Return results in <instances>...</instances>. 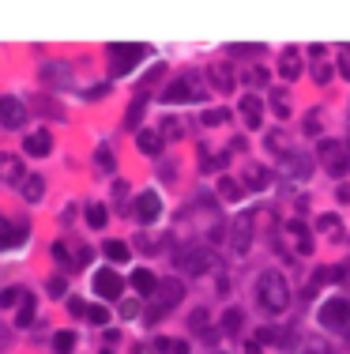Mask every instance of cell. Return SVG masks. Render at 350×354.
Here are the masks:
<instances>
[{"label":"cell","instance_id":"cell-5","mask_svg":"<svg viewBox=\"0 0 350 354\" xmlns=\"http://www.w3.org/2000/svg\"><path fill=\"white\" fill-rule=\"evenodd\" d=\"M196 98H204V87L196 83V76H181L162 91V102H170V106H177V102H196Z\"/></svg>","mask_w":350,"mask_h":354},{"label":"cell","instance_id":"cell-43","mask_svg":"<svg viewBox=\"0 0 350 354\" xmlns=\"http://www.w3.org/2000/svg\"><path fill=\"white\" fill-rule=\"evenodd\" d=\"M267 147H272L275 155H283V132H267Z\"/></svg>","mask_w":350,"mask_h":354},{"label":"cell","instance_id":"cell-50","mask_svg":"<svg viewBox=\"0 0 350 354\" xmlns=\"http://www.w3.org/2000/svg\"><path fill=\"white\" fill-rule=\"evenodd\" d=\"M245 354H264V347H260V340H252V343H245Z\"/></svg>","mask_w":350,"mask_h":354},{"label":"cell","instance_id":"cell-40","mask_svg":"<svg viewBox=\"0 0 350 354\" xmlns=\"http://www.w3.org/2000/svg\"><path fill=\"white\" fill-rule=\"evenodd\" d=\"M188 324H193L196 332H204V328H208V313H204V309H196L193 317H188Z\"/></svg>","mask_w":350,"mask_h":354},{"label":"cell","instance_id":"cell-9","mask_svg":"<svg viewBox=\"0 0 350 354\" xmlns=\"http://www.w3.org/2000/svg\"><path fill=\"white\" fill-rule=\"evenodd\" d=\"M177 264L188 271V275H204V271L211 268V253H208V249H185Z\"/></svg>","mask_w":350,"mask_h":354},{"label":"cell","instance_id":"cell-25","mask_svg":"<svg viewBox=\"0 0 350 354\" xmlns=\"http://www.w3.org/2000/svg\"><path fill=\"white\" fill-rule=\"evenodd\" d=\"M30 320H34V294H23V302H19V317H15V324H19V328H30Z\"/></svg>","mask_w":350,"mask_h":354},{"label":"cell","instance_id":"cell-30","mask_svg":"<svg viewBox=\"0 0 350 354\" xmlns=\"http://www.w3.org/2000/svg\"><path fill=\"white\" fill-rule=\"evenodd\" d=\"M162 136H170V140H181V136H185V121L166 117V121H162Z\"/></svg>","mask_w":350,"mask_h":354},{"label":"cell","instance_id":"cell-39","mask_svg":"<svg viewBox=\"0 0 350 354\" xmlns=\"http://www.w3.org/2000/svg\"><path fill=\"white\" fill-rule=\"evenodd\" d=\"M313 76H316V83H331V64H313Z\"/></svg>","mask_w":350,"mask_h":354},{"label":"cell","instance_id":"cell-49","mask_svg":"<svg viewBox=\"0 0 350 354\" xmlns=\"http://www.w3.org/2000/svg\"><path fill=\"white\" fill-rule=\"evenodd\" d=\"M339 68H343V76L350 79V45H347V50H343V61H339Z\"/></svg>","mask_w":350,"mask_h":354},{"label":"cell","instance_id":"cell-3","mask_svg":"<svg viewBox=\"0 0 350 354\" xmlns=\"http://www.w3.org/2000/svg\"><path fill=\"white\" fill-rule=\"evenodd\" d=\"M316 155H320L324 170H328V174H336V177H343V174L350 170L347 143H339V140H320V147H316Z\"/></svg>","mask_w":350,"mask_h":354},{"label":"cell","instance_id":"cell-32","mask_svg":"<svg viewBox=\"0 0 350 354\" xmlns=\"http://www.w3.org/2000/svg\"><path fill=\"white\" fill-rule=\"evenodd\" d=\"M286 166H290L294 177H305L309 174V158L305 155H286Z\"/></svg>","mask_w":350,"mask_h":354},{"label":"cell","instance_id":"cell-21","mask_svg":"<svg viewBox=\"0 0 350 354\" xmlns=\"http://www.w3.org/2000/svg\"><path fill=\"white\" fill-rule=\"evenodd\" d=\"M241 328H245V313L241 309H226V313H222V332H226V335H241Z\"/></svg>","mask_w":350,"mask_h":354},{"label":"cell","instance_id":"cell-10","mask_svg":"<svg viewBox=\"0 0 350 354\" xmlns=\"http://www.w3.org/2000/svg\"><path fill=\"white\" fill-rule=\"evenodd\" d=\"M23 151H27L30 158H45L53 151V136L45 132V128H38V132H30L27 140H23Z\"/></svg>","mask_w":350,"mask_h":354},{"label":"cell","instance_id":"cell-23","mask_svg":"<svg viewBox=\"0 0 350 354\" xmlns=\"http://www.w3.org/2000/svg\"><path fill=\"white\" fill-rule=\"evenodd\" d=\"M267 181H272V174H267L264 166H249V170H245V185H249V189H267Z\"/></svg>","mask_w":350,"mask_h":354},{"label":"cell","instance_id":"cell-6","mask_svg":"<svg viewBox=\"0 0 350 354\" xmlns=\"http://www.w3.org/2000/svg\"><path fill=\"white\" fill-rule=\"evenodd\" d=\"M124 291V279L117 275L113 268H102V271H94V294L98 298H106V302H113V298H121Z\"/></svg>","mask_w":350,"mask_h":354},{"label":"cell","instance_id":"cell-22","mask_svg":"<svg viewBox=\"0 0 350 354\" xmlns=\"http://www.w3.org/2000/svg\"><path fill=\"white\" fill-rule=\"evenodd\" d=\"M136 143H140V151H143V155H158V151H162V136H158V132H151V128L136 136Z\"/></svg>","mask_w":350,"mask_h":354},{"label":"cell","instance_id":"cell-26","mask_svg":"<svg viewBox=\"0 0 350 354\" xmlns=\"http://www.w3.org/2000/svg\"><path fill=\"white\" fill-rule=\"evenodd\" d=\"M76 347V332H57L53 335V354H72Z\"/></svg>","mask_w":350,"mask_h":354},{"label":"cell","instance_id":"cell-12","mask_svg":"<svg viewBox=\"0 0 350 354\" xmlns=\"http://www.w3.org/2000/svg\"><path fill=\"white\" fill-rule=\"evenodd\" d=\"M27 241V227L23 222H12V219H0V249H15Z\"/></svg>","mask_w":350,"mask_h":354},{"label":"cell","instance_id":"cell-34","mask_svg":"<svg viewBox=\"0 0 350 354\" xmlns=\"http://www.w3.org/2000/svg\"><path fill=\"white\" fill-rule=\"evenodd\" d=\"M87 320H91L94 328H102L109 320V309H106V305H87Z\"/></svg>","mask_w":350,"mask_h":354},{"label":"cell","instance_id":"cell-1","mask_svg":"<svg viewBox=\"0 0 350 354\" xmlns=\"http://www.w3.org/2000/svg\"><path fill=\"white\" fill-rule=\"evenodd\" d=\"M256 298H260V305H264L267 313H286L290 309V283H286V275L283 271H264L260 275V283H256Z\"/></svg>","mask_w":350,"mask_h":354},{"label":"cell","instance_id":"cell-4","mask_svg":"<svg viewBox=\"0 0 350 354\" xmlns=\"http://www.w3.org/2000/svg\"><path fill=\"white\" fill-rule=\"evenodd\" d=\"M143 57H147V45H140V42L109 45V68H113V76H124V72H129L136 61H143Z\"/></svg>","mask_w":350,"mask_h":354},{"label":"cell","instance_id":"cell-2","mask_svg":"<svg viewBox=\"0 0 350 354\" xmlns=\"http://www.w3.org/2000/svg\"><path fill=\"white\" fill-rule=\"evenodd\" d=\"M316 320H320L328 332L350 335V302L347 298H328V302L320 305V313H316Z\"/></svg>","mask_w":350,"mask_h":354},{"label":"cell","instance_id":"cell-14","mask_svg":"<svg viewBox=\"0 0 350 354\" xmlns=\"http://www.w3.org/2000/svg\"><path fill=\"white\" fill-rule=\"evenodd\" d=\"M241 121H245V128H260V121H264V102L256 98V94H245L241 98Z\"/></svg>","mask_w":350,"mask_h":354},{"label":"cell","instance_id":"cell-11","mask_svg":"<svg viewBox=\"0 0 350 354\" xmlns=\"http://www.w3.org/2000/svg\"><path fill=\"white\" fill-rule=\"evenodd\" d=\"M158 215H162V200H158V192H140V200H136V219H140V222H155Z\"/></svg>","mask_w":350,"mask_h":354},{"label":"cell","instance_id":"cell-15","mask_svg":"<svg viewBox=\"0 0 350 354\" xmlns=\"http://www.w3.org/2000/svg\"><path fill=\"white\" fill-rule=\"evenodd\" d=\"M286 234L294 238V245H298V253H301V256L313 253V238H309V227H305L301 219H290V222H286Z\"/></svg>","mask_w":350,"mask_h":354},{"label":"cell","instance_id":"cell-31","mask_svg":"<svg viewBox=\"0 0 350 354\" xmlns=\"http://www.w3.org/2000/svg\"><path fill=\"white\" fill-rule=\"evenodd\" d=\"M155 347L162 351V354H188V343L185 340H158Z\"/></svg>","mask_w":350,"mask_h":354},{"label":"cell","instance_id":"cell-42","mask_svg":"<svg viewBox=\"0 0 350 354\" xmlns=\"http://www.w3.org/2000/svg\"><path fill=\"white\" fill-rule=\"evenodd\" d=\"M53 256H57V264H72V260H68V245H65V241H53Z\"/></svg>","mask_w":350,"mask_h":354},{"label":"cell","instance_id":"cell-47","mask_svg":"<svg viewBox=\"0 0 350 354\" xmlns=\"http://www.w3.org/2000/svg\"><path fill=\"white\" fill-rule=\"evenodd\" d=\"M136 313H140L136 302H121V317H136Z\"/></svg>","mask_w":350,"mask_h":354},{"label":"cell","instance_id":"cell-36","mask_svg":"<svg viewBox=\"0 0 350 354\" xmlns=\"http://www.w3.org/2000/svg\"><path fill=\"white\" fill-rule=\"evenodd\" d=\"M226 117H230V110H204V125L208 128H215V125H226Z\"/></svg>","mask_w":350,"mask_h":354},{"label":"cell","instance_id":"cell-45","mask_svg":"<svg viewBox=\"0 0 350 354\" xmlns=\"http://www.w3.org/2000/svg\"><path fill=\"white\" fill-rule=\"evenodd\" d=\"M50 294H53V298L65 294V279H61V275H53V279H50Z\"/></svg>","mask_w":350,"mask_h":354},{"label":"cell","instance_id":"cell-37","mask_svg":"<svg viewBox=\"0 0 350 354\" xmlns=\"http://www.w3.org/2000/svg\"><path fill=\"white\" fill-rule=\"evenodd\" d=\"M15 302H23V291H19V287H8V291L0 294V309H12Z\"/></svg>","mask_w":350,"mask_h":354},{"label":"cell","instance_id":"cell-44","mask_svg":"<svg viewBox=\"0 0 350 354\" xmlns=\"http://www.w3.org/2000/svg\"><path fill=\"white\" fill-rule=\"evenodd\" d=\"M256 50H264V45H230L234 57H249V53H256Z\"/></svg>","mask_w":350,"mask_h":354},{"label":"cell","instance_id":"cell-35","mask_svg":"<svg viewBox=\"0 0 350 354\" xmlns=\"http://www.w3.org/2000/svg\"><path fill=\"white\" fill-rule=\"evenodd\" d=\"M140 121H143V98H136L129 106V114H124V128H136Z\"/></svg>","mask_w":350,"mask_h":354},{"label":"cell","instance_id":"cell-38","mask_svg":"<svg viewBox=\"0 0 350 354\" xmlns=\"http://www.w3.org/2000/svg\"><path fill=\"white\" fill-rule=\"evenodd\" d=\"M245 83L264 87V83H267V72H264V68H249V72H245Z\"/></svg>","mask_w":350,"mask_h":354},{"label":"cell","instance_id":"cell-51","mask_svg":"<svg viewBox=\"0 0 350 354\" xmlns=\"http://www.w3.org/2000/svg\"><path fill=\"white\" fill-rule=\"evenodd\" d=\"M316 128H320V117H316V114H313V117H309V121H305V132H316Z\"/></svg>","mask_w":350,"mask_h":354},{"label":"cell","instance_id":"cell-17","mask_svg":"<svg viewBox=\"0 0 350 354\" xmlns=\"http://www.w3.org/2000/svg\"><path fill=\"white\" fill-rule=\"evenodd\" d=\"M132 287H136V294H143V298H155V291H158V279H155V271H147V268H136V271H132Z\"/></svg>","mask_w":350,"mask_h":354},{"label":"cell","instance_id":"cell-27","mask_svg":"<svg viewBox=\"0 0 350 354\" xmlns=\"http://www.w3.org/2000/svg\"><path fill=\"white\" fill-rule=\"evenodd\" d=\"M347 275V268H320L313 275V287H324V283H336V279H343Z\"/></svg>","mask_w":350,"mask_h":354},{"label":"cell","instance_id":"cell-46","mask_svg":"<svg viewBox=\"0 0 350 354\" xmlns=\"http://www.w3.org/2000/svg\"><path fill=\"white\" fill-rule=\"evenodd\" d=\"M316 227H324V230H336V227H339V219H336V215H320V219H316Z\"/></svg>","mask_w":350,"mask_h":354},{"label":"cell","instance_id":"cell-16","mask_svg":"<svg viewBox=\"0 0 350 354\" xmlns=\"http://www.w3.org/2000/svg\"><path fill=\"white\" fill-rule=\"evenodd\" d=\"M208 76H211L215 91H222V94H230V91H234V72H230V64L215 61L211 68H208Z\"/></svg>","mask_w":350,"mask_h":354},{"label":"cell","instance_id":"cell-19","mask_svg":"<svg viewBox=\"0 0 350 354\" xmlns=\"http://www.w3.org/2000/svg\"><path fill=\"white\" fill-rule=\"evenodd\" d=\"M279 72H283V79H298L301 76V53L298 50H286L279 57Z\"/></svg>","mask_w":350,"mask_h":354},{"label":"cell","instance_id":"cell-18","mask_svg":"<svg viewBox=\"0 0 350 354\" xmlns=\"http://www.w3.org/2000/svg\"><path fill=\"white\" fill-rule=\"evenodd\" d=\"M68 76H72V68H68V64H57V61L42 68V79L50 87H68Z\"/></svg>","mask_w":350,"mask_h":354},{"label":"cell","instance_id":"cell-53","mask_svg":"<svg viewBox=\"0 0 350 354\" xmlns=\"http://www.w3.org/2000/svg\"><path fill=\"white\" fill-rule=\"evenodd\" d=\"M4 343H8V332H4V328H0V347H4Z\"/></svg>","mask_w":350,"mask_h":354},{"label":"cell","instance_id":"cell-54","mask_svg":"<svg viewBox=\"0 0 350 354\" xmlns=\"http://www.w3.org/2000/svg\"><path fill=\"white\" fill-rule=\"evenodd\" d=\"M309 354H313V351H309Z\"/></svg>","mask_w":350,"mask_h":354},{"label":"cell","instance_id":"cell-29","mask_svg":"<svg viewBox=\"0 0 350 354\" xmlns=\"http://www.w3.org/2000/svg\"><path fill=\"white\" fill-rule=\"evenodd\" d=\"M219 196L222 200H237V196H241V185H237L234 177H222V181H219Z\"/></svg>","mask_w":350,"mask_h":354},{"label":"cell","instance_id":"cell-41","mask_svg":"<svg viewBox=\"0 0 350 354\" xmlns=\"http://www.w3.org/2000/svg\"><path fill=\"white\" fill-rule=\"evenodd\" d=\"M94 158H98V166H102V170H106V174L113 170V155H109L106 147H98V155H94Z\"/></svg>","mask_w":350,"mask_h":354},{"label":"cell","instance_id":"cell-13","mask_svg":"<svg viewBox=\"0 0 350 354\" xmlns=\"http://www.w3.org/2000/svg\"><path fill=\"white\" fill-rule=\"evenodd\" d=\"M0 181H4V185H19L23 181V158L19 155L0 151Z\"/></svg>","mask_w":350,"mask_h":354},{"label":"cell","instance_id":"cell-33","mask_svg":"<svg viewBox=\"0 0 350 354\" xmlns=\"http://www.w3.org/2000/svg\"><path fill=\"white\" fill-rule=\"evenodd\" d=\"M87 222H91L94 230H102V227H106V207H102V204H91V207H87Z\"/></svg>","mask_w":350,"mask_h":354},{"label":"cell","instance_id":"cell-8","mask_svg":"<svg viewBox=\"0 0 350 354\" xmlns=\"http://www.w3.org/2000/svg\"><path fill=\"white\" fill-rule=\"evenodd\" d=\"M23 121H27V106H23L19 98H12V94H4V98H0V125L23 128Z\"/></svg>","mask_w":350,"mask_h":354},{"label":"cell","instance_id":"cell-52","mask_svg":"<svg viewBox=\"0 0 350 354\" xmlns=\"http://www.w3.org/2000/svg\"><path fill=\"white\" fill-rule=\"evenodd\" d=\"M339 200H350V185H343V189H339Z\"/></svg>","mask_w":350,"mask_h":354},{"label":"cell","instance_id":"cell-24","mask_svg":"<svg viewBox=\"0 0 350 354\" xmlns=\"http://www.w3.org/2000/svg\"><path fill=\"white\" fill-rule=\"evenodd\" d=\"M272 110H275V117H290V94H286L283 91V87H275V91H272Z\"/></svg>","mask_w":350,"mask_h":354},{"label":"cell","instance_id":"cell-28","mask_svg":"<svg viewBox=\"0 0 350 354\" xmlns=\"http://www.w3.org/2000/svg\"><path fill=\"white\" fill-rule=\"evenodd\" d=\"M106 256L117 264H124L129 260V245H124V241H106Z\"/></svg>","mask_w":350,"mask_h":354},{"label":"cell","instance_id":"cell-48","mask_svg":"<svg viewBox=\"0 0 350 354\" xmlns=\"http://www.w3.org/2000/svg\"><path fill=\"white\" fill-rule=\"evenodd\" d=\"M68 309H72V313H76V317H83V313H87V305H83V302H79V298H72V302H68Z\"/></svg>","mask_w":350,"mask_h":354},{"label":"cell","instance_id":"cell-20","mask_svg":"<svg viewBox=\"0 0 350 354\" xmlns=\"http://www.w3.org/2000/svg\"><path fill=\"white\" fill-rule=\"evenodd\" d=\"M19 189H23V196H27L30 204H38V200L45 196V181H42V177H38V174L23 177V181H19Z\"/></svg>","mask_w":350,"mask_h":354},{"label":"cell","instance_id":"cell-7","mask_svg":"<svg viewBox=\"0 0 350 354\" xmlns=\"http://www.w3.org/2000/svg\"><path fill=\"white\" fill-rule=\"evenodd\" d=\"M230 245H234L237 256L249 253V245H252V215H249V211L234 219V227H230Z\"/></svg>","mask_w":350,"mask_h":354}]
</instances>
